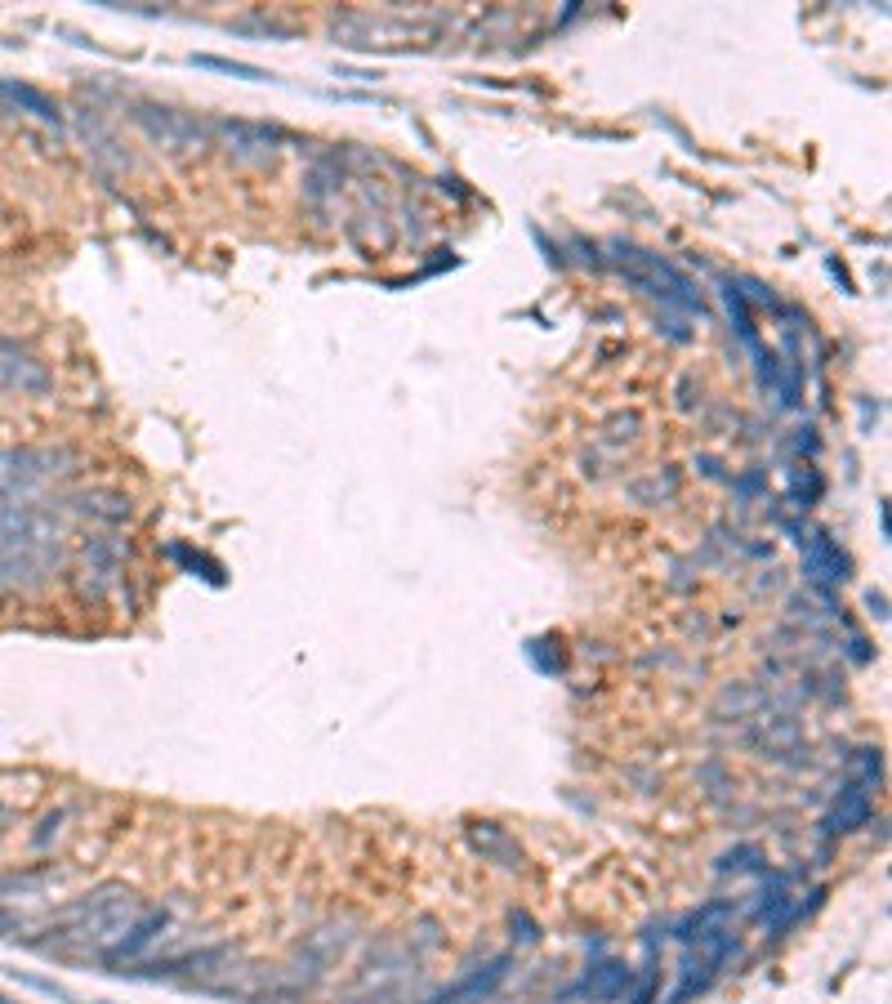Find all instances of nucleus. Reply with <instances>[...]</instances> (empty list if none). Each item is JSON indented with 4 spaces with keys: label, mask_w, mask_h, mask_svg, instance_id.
<instances>
[{
    "label": "nucleus",
    "mask_w": 892,
    "mask_h": 1004,
    "mask_svg": "<svg viewBox=\"0 0 892 1004\" xmlns=\"http://www.w3.org/2000/svg\"><path fill=\"white\" fill-rule=\"evenodd\" d=\"M63 522L28 500H0V585H41L63 563Z\"/></svg>",
    "instance_id": "1"
},
{
    "label": "nucleus",
    "mask_w": 892,
    "mask_h": 1004,
    "mask_svg": "<svg viewBox=\"0 0 892 1004\" xmlns=\"http://www.w3.org/2000/svg\"><path fill=\"white\" fill-rule=\"evenodd\" d=\"M144 916V902L135 898V892L126 884H98L94 892H85V898L67 902L54 924H50V942H41L45 951H94V955H107L112 947H117L130 924Z\"/></svg>",
    "instance_id": "2"
},
{
    "label": "nucleus",
    "mask_w": 892,
    "mask_h": 1004,
    "mask_svg": "<svg viewBox=\"0 0 892 1004\" xmlns=\"http://www.w3.org/2000/svg\"><path fill=\"white\" fill-rule=\"evenodd\" d=\"M620 273L638 286V290H647V295H656V299H665V304H675V308H688V313H701V295H697V286L675 268V264H665L660 255H651V251H638V246H620Z\"/></svg>",
    "instance_id": "3"
},
{
    "label": "nucleus",
    "mask_w": 892,
    "mask_h": 1004,
    "mask_svg": "<svg viewBox=\"0 0 892 1004\" xmlns=\"http://www.w3.org/2000/svg\"><path fill=\"white\" fill-rule=\"evenodd\" d=\"M63 456L59 452H6L0 456V496L6 500H28L32 492L50 487L63 469H54Z\"/></svg>",
    "instance_id": "4"
},
{
    "label": "nucleus",
    "mask_w": 892,
    "mask_h": 1004,
    "mask_svg": "<svg viewBox=\"0 0 892 1004\" xmlns=\"http://www.w3.org/2000/svg\"><path fill=\"white\" fill-rule=\"evenodd\" d=\"M732 951H736L732 929H719V933H710V938H697V951L683 960V982L675 986L669 1004H688L692 995H701V991L719 977V969H723V960H728Z\"/></svg>",
    "instance_id": "5"
},
{
    "label": "nucleus",
    "mask_w": 892,
    "mask_h": 1004,
    "mask_svg": "<svg viewBox=\"0 0 892 1004\" xmlns=\"http://www.w3.org/2000/svg\"><path fill=\"white\" fill-rule=\"evenodd\" d=\"M81 563H85V594L89 599H107L121 585V568H126V549L117 536H89L81 545Z\"/></svg>",
    "instance_id": "6"
},
{
    "label": "nucleus",
    "mask_w": 892,
    "mask_h": 1004,
    "mask_svg": "<svg viewBox=\"0 0 892 1004\" xmlns=\"http://www.w3.org/2000/svg\"><path fill=\"white\" fill-rule=\"evenodd\" d=\"M50 384H54V376L45 371V362L0 335V389H10V393H45Z\"/></svg>",
    "instance_id": "7"
},
{
    "label": "nucleus",
    "mask_w": 892,
    "mask_h": 1004,
    "mask_svg": "<svg viewBox=\"0 0 892 1004\" xmlns=\"http://www.w3.org/2000/svg\"><path fill=\"white\" fill-rule=\"evenodd\" d=\"M214 135L223 148H229V157H237L246 166H264L273 157V144H277V130L255 126V121H219Z\"/></svg>",
    "instance_id": "8"
},
{
    "label": "nucleus",
    "mask_w": 892,
    "mask_h": 1004,
    "mask_svg": "<svg viewBox=\"0 0 892 1004\" xmlns=\"http://www.w3.org/2000/svg\"><path fill=\"white\" fill-rule=\"evenodd\" d=\"M170 933V911L166 907H157V911H144L135 924H130V933L117 942V947H112L103 960L107 964H135V960H144L161 938Z\"/></svg>",
    "instance_id": "9"
},
{
    "label": "nucleus",
    "mask_w": 892,
    "mask_h": 1004,
    "mask_svg": "<svg viewBox=\"0 0 892 1004\" xmlns=\"http://www.w3.org/2000/svg\"><path fill=\"white\" fill-rule=\"evenodd\" d=\"M629 982H634V969H629V964L603 960V964H594L576 986H567V1000H598V1004H612V1000H620V995L629 991Z\"/></svg>",
    "instance_id": "10"
},
{
    "label": "nucleus",
    "mask_w": 892,
    "mask_h": 1004,
    "mask_svg": "<svg viewBox=\"0 0 892 1004\" xmlns=\"http://www.w3.org/2000/svg\"><path fill=\"white\" fill-rule=\"evenodd\" d=\"M509 955H496V960H487L482 969H474V973H465L456 986H446L442 995H433L428 1004H482L500 982H505V973H509Z\"/></svg>",
    "instance_id": "11"
},
{
    "label": "nucleus",
    "mask_w": 892,
    "mask_h": 1004,
    "mask_svg": "<svg viewBox=\"0 0 892 1004\" xmlns=\"http://www.w3.org/2000/svg\"><path fill=\"white\" fill-rule=\"evenodd\" d=\"M139 121L144 130L161 144V148H188V144H201V126L192 117H183V112L174 107H144L139 112Z\"/></svg>",
    "instance_id": "12"
},
{
    "label": "nucleus",
    "mask_w": 892,
    "mask_h": 1004,
    "mask_svg": "<svg viewBox=\"0 0 892 1004\" xmlns=\"http://www.w3.org/2000/svg\"><path fill=\"white\" fill-rule=\"evenodd\" d=\"M804 572H808L817 585H839V581L848 577V558H843V549H839L826 531H813V536L804 540Z\"/></svg>",
    "instance_id": "13"
},
{
    "label": "nucleus",
    "mask_w": 892,
    "mask_h": 1004,
    "mask_svg": "<svg viewBox=\"0 0 892 1004\" xmlns=\"http://www.w3.org/2000/svg\"><path fill=\"white\" fill-rule=\"evenodd\" d=\"M866 822H870V781L861 776V781H848V786L839 791V800H835V809L826 817V831L830 835H848V831H857Z\"/></svg>",
    "instance_id": "14"
},
{
    "label": "nucleus",
    "mask_w": 892,
    "mask_h": 1004,
    "mask_svg": "<svg viewBox=\"0 0 892 1004\" xmlns=\"http://www.w3.org/2000/svg\"><path fill=\"white\" fill-rule=\"evenodd\" d=\"M54 879L50 866H36V870H14V875H0V902H14V898H41V888Z\"/></svg>",
    "instance_id": "15"
},
{
    "label": "nucleus",
    "mask_w": 892,
    "mask_h": 1004,
    "mask_svg": "<svg viewBox=\"0 0 892 1004\" xmlns=\"http://www.w3.org/2000/svg\"><path fill=\"white\" fill-rule=\"evenodd\" d=\"M76 509L89 514V518H98V522H126L130 518V500L117 496V492H85Z\"/></svg>",
    "instance_id": "16"
},
{
    "label": "nucleus",
    "mask_w": 892,
    "mask_h": 1004,
    "mask_svg": "<svg viewBox=\"0 0 892 1004\" xmlns=\"http://www.w3.org/2000/svg\"><path fill=\"white\" fill-rule=\"evenodd\" d=\"M732 916V902H710L705 911H697L692 920H683L679 924V938L683 942H697V938H710V933H719L723 929V920Z\"/></svg>",
    "instance_id": "17"
},
{
    "label": "nucleus",
    "mask_w": 892,
    "mask_h": 1004,
    "mask_svg": "<svg viewBox=\"0 0 892 1004\" xmlns=\"http://www.w3.org/2000/svg\"><path fill=\"white\" fill-rule=\"evenodd\" d=\"M0 94H10L14 103H23L32 117H41L45 126H59V107L41 94V89H32V85H14V81H0Z\"/></svg>",
    "instance_id": "18"
},
{
    "label": "nucleus",
    "mask_w": 892,
    "mask_h": 1004,
    "mask_svg": "<svg viewBox=\"0 0 892 1004\" xmlns=\"http://www.w3.org/2000/svg\"><path fill=\"white\" fill-rule=\"evenodd\" d=\"M817 496H821V478H817L813 469L795 474V483H790V500H795V509H808Z\"/></svg>",
    "instance_id": "19"
},
{
    "label": "nucleus",
    "mask_w": 892,
    "mask_h": 1004,
    "mask_svg": "<svg viewBox=\"0 0 892 1004\" xmlns=\"http://www.w3.org/2000/svg\"><path fill=\"white\" fill-rule=\"evenodd\" d=\"M651 1000H656V977L647 973V977H643V986L634 991V1000H629V1004H651Z\"/></svg>",
    "instance_id": "20"
},
{
    "label": "nucleus",
    "mask_w": 892,
    "mask_h": 1004,
    "mask_svg": "<svg viewBox=\"0 0 892 1004\" xmlns=\"http://www.w3.org/2000/svg\"><path fill=\"white\" fill-rule=\"evenodd\" d=\"M10 826H14V809H10V804H0V835H6Z\"/></svg>",
    "instance_id": "21"
},
{
    "label": "nucleus",
    "mask_w": 892,
    "mask_h": 1004,
    "mask_svg": "<svg viewBox=\"0 0 892 1004\" xmlns=\"http://www.w3.org/2000/svg\"><path fill=\"white\" fill-rule=\"evenodd\" d=\"M0 1004H14V1000H10V995H6V991H0Z\"/></svg>",
    "instance_id": "22"
}]
</instances>
